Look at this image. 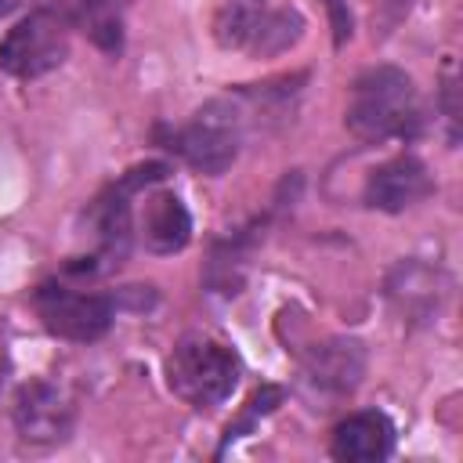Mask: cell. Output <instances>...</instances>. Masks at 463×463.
<instances>
[{
    "label": "cell",
    "mask_w": 463,
    "mask_h": 463,
    "mask_svg": "<svg viewBox=\"0 0 463 463\" xmlns=\"http://www.w3.org/2000/svg\"><path fill=\"white\" fill-rule=\"evenodd\" d=\"M14 427L25 441L33 445H54L69 434L72 427V405L69 398L47 383V380H29L14 394Z\"/></svg>",
    "instance_id": "cell-7"
},
{
    "label": "cell",
    "mask_w": 463,
    "mask_h": 463,
    "mask_svg": "<svg viewBox=\"0 0 463 463\" xmlns=\"http://www.w3.org/2000/svg\"><path fill=\"white\" fill-rule=\"evenodd\" d=\"M430 192V174L416 156H394L380 163L365 181V203L373 210L398 213Z\"/></svg>",
    "instance_id": "cell-9"
},
{
    "label": "cell",
    "mask_w": 463,
    "mask_h": 463,
    "mask_svg": "<svg viewBox=\"0 0 463 463\" xmlns=\"http://www.w3.org/2000/svg\"><path fill=\"white\" fill-rule=\"evenodd\" d=\"M0 7H4V0H0Z\"/></svg>",
    "instance_id": "cell-14"
},
{
    "label": "cell",
    "mask_w": 463,
    "mask_h": 463,
    "mask_svg": "<svg viewBox=\"0 0 463 463\" xmlns=\"http://www.w3.org/2000/svg\"><path fill=\"white\" fill-rule=\"evenodd\" d=\"M137 239L148 253H177L192 239V217L174 192H148L137 213Z\"/></svg>",
    "instance_id": "cell-10"
},
{
    "label": "cell",
    "mask_w": 463,
    "mask_h": 463,
    "mask_svg": "<svg viewBox=\"0 0 463 463\" xmlns=\"http://www.w3.org/2000/svg\"><path fill=\"white\" fill-rule=\"evenodd\" d=\"M166 383L192 409H213L232 398L239 383V358L210 336H184L166 358Z\"/></svg>",
    "instance_id": "cell-2"
},
{
    "label": "cell",
    "mask_w": 463,
    "mask_h": 463,
    "mask_svg": "<svg viewBox=\"0 0 463 463\" xmlns=\"http://www.w3.org/2000/svg\"><path fill=\"white\" fill-rule=\"evenodd\" d=\"M242 141V116L232 101H206L177 134V152L203 174H224Z\"/></svg>",
    "instance_id": "cell-6"
},
{
    "label": "cell",
    "mask_w": 463,
    "mask_h": 463,
    "mask_svg": "<svg viewBox=\"0 0 463 463\" xmlns=\"http://www.w3.org/2000/svg\"><path fill=\"white\" fill-rule=\"evenodd\" d=\"M65 54H69V25L58 11L47 7L22 14L0 40V69L14 80H36L58 69Z\"/></svg>",
    "instance_id": "cell-4"
},
{
    "label": "cell",
    "mask_w": 463,
    "mask_h": 463,
    "mask_svg": "<svg viewBox=\"0 0 463 463\" xmlns=\"http://www.w3.org/2000/svg\"><path fill=\"white\" fill-rule=\"evenodd\" d=\"M329 4V11H333V25H336V43L351 33V14H347V7H344V0H326Z\"/></svg>",
    "instance_id": "cell-13"
},
{
    "label": "cell",
    "mask_w": 463,
    "mask_h": 463,
    "mask_svg": "<svg viewBox=\"0 0 463 463\" xmlns=\"http://www.w3.org/2000/svg\"><path fill=\"white\" fill-rule=\"evenodd\" d=\"M33 307L43 329L58 340L90 344L109 333L112 326V300L90 289H76L65 282H43L33 297Z\"/></svg>",
    "instance_id": "cell-5"
},
{
    "label": "cell",
    "mask_w": 463,
    "mask_h": 463,
    "mask_svg": "<svg viewBox=\"0 0 463 463\" xmlns=\"http://www.w3.org/2000/svg\"><path fill=\"white\" fill-rule=\"evenodd\" d=\"M304 33V18L293 7H271L268 0H221L213 14V36L228 51H250L253 58L293 47Z\"/></svg>",
    "instance_id": "cell-3"
},
{
    "label": "cell",
    "mask_w": 463,
    "mask_h": 463,
    "mask_svg": "<svg viewBox=\"0 0 463 463\" xmlns=\"http://www.w3.org/2000/svg\"><path fill=\"white\" fill-rule=\"evenodd\" d=\"M80 25L83 33L109 54H119L123 47V22L116 0H83L80 4Z\"/></svg>",
    "instance_id": "cell-12"
},
{
    "label": "cell",
    "mask_w": 463,
    "mask_h": 463,
    "mask_svg": "<svg viewBox=\"0 0 463 463\" xmlns=\"http://www.w3.org/2000/svg\"><path fill=\"white\" fill-rule=\"evenodd\" d=\"M333 456L344 463H380L394 449V427L383 412L362 409L336 423L333 430Z\"/></svg>",
    "instance_id": "cell-11"
},
{
    "label": "cell",
    "mask_w": 463,
    "mask_h": 463,
    "mask_svg": "<svg viewBox=\"0 0 463 463\" xmlns=\"http://www.w3.org/2000/svg\"><path fill=\"white\" fill-rule=\"evenodd\" d=\"M365 373V351L358 340H326L304 358V383L322 398H344Z\"/></svg>",
    "instance_id": "cell-8"
},
{
    "label": "cell",
    "mask_w": 463,
    "mask_h": 463,
    "mask_svg": "<svg viewBox=\"0 0 463 463\" xmlns=\"http://www.w3.org/2000/svg\"><path fill=\"white\" fill-rule=\"evenodd\" d=\"M423 123V105L412 80L394 65L365 69L347 101V130L362 141L416 137Z\"/></svg>",
    "instance_id": "cell-1"
}]
</instances>
